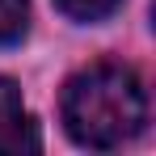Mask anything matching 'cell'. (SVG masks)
<instances>
[{
    "instance_id": "1",
    "label": "cell",
    "mask_w": 156,
    "mask_h": 156,
    "mask_svg": "<svg viewBox=\"0 0 156 156\" xmlns=\"http://www.w3.org/2000/svg\"><path fill=\"white\" fill-rule=\"evenodd\" d=\"M144 118H148L144 84L127 63L101 59L63 84V131L80 148L93 152L122 148L144 131Z\"/></svg>"
},
{
    "instance_id": "4",
    "label": "cell",
    "mask_w": 156,
    "mask_h": 156,
    "mask_svg": "<svg viewBox=\"0 0 156 156\" xmlns=\"http://www.w3.org/2000/svg\"><path fill=\"white\" fill-rule=\"evenodd\" d=\"M55 9H59L63 17H72V21H84V26H93V21H105V17H114V13L122 9V0H55Z\"/></svg>"
},
{
    "instance_id": "2",
    "label": "cell",
    "mask_w": 156,
    "mask_h": 156,
    "mask_svg": "<svg viewBox=\"0 0 156 156\" xmlns=\"http://www.w3.org/2000/svg\"><path fill=\"white\" fill-rule=\"evenodd\" d=\"M42 148V135L34 114L21 101V89L17 80L0 76V156H21V152H38Z\"/></svg>"
},
{
    "instance_id": "3",
    "label": "cell",
    "mask_w": 156,
    "mask_h": 156,
    "mask_svg": "<svg viewBox=\"0 0 156 156\" xmlns=\"http://www.w3.org/2000/svg\"><path fill=\"white\" fill-rule=\"evenodd\" d=\"M30 30V0H0V47L21 42Z\"/></svg>"
}]
</instances>
